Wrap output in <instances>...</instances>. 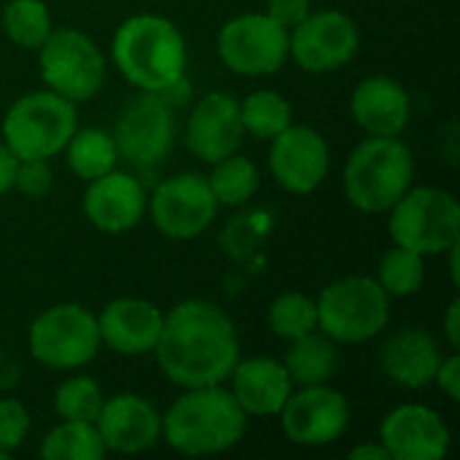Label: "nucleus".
<instances>
[{
    "label": "nucleus",
    "mask_w": 460,
    "mask_h": 460,
    "mask_svg": "<svg viewBox=\"0 0 460 460\" xmlns=\"http://www.w3.org/2000/svg\"><path fill=\"white\" fill-rule=\"evenodd\" d=\"M154 353L170 383L178 388H202L229 380L240 361V342L221 307L189 299L164 313Z\"/></svg>",
    "instance_id": "obj_1"
},
{
    "label": "nucleus",
    "mask_w": 460,
    "mask_h": 460,
    "mask_svg": "<svg viewBox=\"0 0 460 460\" xmlns=\"http://www.w3.org/2000/svg\"><path fill=\"white\" fill-rule=\"evenodd\" d=\"M248 429V415L221 385L183 388L162 415V439L181 456H216L232 450Z\"/></svg>",
    "instance_id": "obj_2"
},
{
    "label": "nucleus",
    "mask_w": 460,
    "mask_h": 460,
    "mask_svg": "<svg viewBox=\"0 0 460 460\" xmlns=\"http://www.w3.org/2000/svg\"><path fill=\"white\" fill-rule=\"evenodd\" d=\"M119 73L140 92H162L186 73V40L181 30L156 13L129 16L111 43Z\"/></svg>",
    "instance_id": "obj_3"
},
{
    "label": "nucleus",
    "mask_w": 460,
    "mask_h": 460,
    "mask_svg": "<svg viewBox=\"0 0 460 460\" xmlns=\"http://www.w3.org/2000/svg\"><path fill=\"white\" fill-rule=\"evenodd\" d=\"M415 162L399 137H367L358 143L342 170L348 202L361 213H388L412 186Z\"/></svg>",
    "instance_id": "obj_4"
},
{
    "label": "nucleus",
    "mask_w": 460,
    "mask_h": 460,
    "mask_svg": "<svg viewBox=\"0 0 460 460\" xmlns=\"http://www.w3.org/2000/svg\"><path fill=\"white\" fill-rule=\"evenodd\" d=\"M3 143L16 159H51L78 129L75 102L51 89L22 94L3 116Z\"/></svg>",
    "instance_id": "obj_5"
},
{
    "label": "nucleus",
    "mask_w": 460,
    "mask_h": 460,
    "mask_svg": "<svg viewBox=\"0 0 460 460\" xmlns=\"http://www.w3.org/2000/svg\"><path fill=\"white\" fill-rule=\"evenodd\" d=\"M318 329L342 345H361L377 337L391 318V296L375 278L350 275L334 280L315 299Z\"/></svg>",
    "instance_id": "obj_6"
},
{
    "label": "nucleus",
    "mask_w": 460,
    "mask_h": 460,
    "mask_svg": "<svg viewBox=\"0 0 460 460\" xmlns=\"http://www.w3.org/2000/svg\"><path fill=\"white\" fill-rule=\"evenodd\" d=\"M388 213L391 240L420 256L447 253L460 240V205L445 189L410 186Z\"/></svg>",
    "instance_id": "obj_7"
},
{
    "label": "nucleus",
    "mask_w": 460,
    "mask_h": 460,
    "mask_svg": "<svg viewBox=\"0 0 460 460\" xmlns=\"http://www.w3.org/2000/svg\"><path fill=\"white\" fill-rule=\"evenodd\" d=\"M38 67L46 89L70 102L92 100L105 81V57L97 43L73 27L51 30L38 49Z\"/></svg>",
    "instance_id": "obj_8"
},
{
    "label": "nucleus",
    "mask_w": 460,
    "mask_h": 460,
    "mask_svg": "<svg viewBox=\"0 0 460 460\" xmlns=\"http://www.w3.org/2000/svg\"><path fill=\"white\" fill-rule=\"evenodd\" d=\"M27 345L38 364L65 372V369L86 367L100 353L102 342H100L97 318L86 307L75 302H65L43 310L32 321Z\"/></svg>",
    "instance_id": "obj_9"
},
{
    "label": "nucleus",
    "mask_w": 460,
    "mask_h": 460,
    "mask_svg": "<svg viewBox=\"0 0 460 460\" xmlns=\"http://www.w3.org/2000/svg\"><path fill=\"white\" fill-rule=\"evenodd\" d=\"M111 137L119 159L132 167H154L164 162L175 143L172 105H167L159 92L135 94L119 113Z\"/></svg>",
    "instance_id": "obj_10"
},
{
    "label": "nucleus",
    "mask_w": 460,
    "mask_h": 460,
    "mask_svg": "<svg viewBox=\"0 0 460 460\" xmlns=\"http://www.w3.org/2000/svg\"><path fill=\"white\" fill-rule=\"evenodd\" d=\"M218 57L237 75H272L288 59V30L267 13H243L218 32Z\"/></svg>",
    "instance_id": "obj_11"
},
{
    "label": "nucleus",
    "mask_w": 460,
    "mask_h": 460,
    "mask_svg": "<svg viewBox=\"0 0 460 460\" xmlns=\"http://www.w3.org/2000/svg\"><path fill=\"white\" fill-rule=\"evenodd\" d=\"M146 210L164 237L194 240L213 224L218 202L208 186V178L197 172H178L154 189Z\"/></svg>",
    "instance_id": "obj_12"
},
{
    "label": "nucleus",
    "mask_w": 460,
    "mask_h": 460,
    "mask_svg": "<svg viewBox=\"0 0 460 460\" xmlns=\"http://www.w3.org/2000/svg\"><path fill=\"white\" fill-rule=\"evenodd\" d=\"M278 418L288 442L299 447H326L348 431L350 404L326 383L299 385L296 394L291 391Z\"/></svg>",
    "instance_id": "obj_13"
},
{
    "label": "nucleus",
    "mask_w": 460,
    "mask_h": 460,
    "mask_svg": "<svg viewBox=\"0 0 460 460\" xmlns=\"http://www.w3.org/2000/svg\"><path fill=\"white\" fill-rule=\"evenodd\" d=\"M358 51V27L342 11H310L288 30V54L307 73H332Z\"/></svg>",
    "instance_id": "obj_14"
},
{
    "label": "nucleus",
    "mask_w": 460,
    "mask_h": 460,
    "mask_svg": "<svg viewBox=\"0 0 460 460\" xmlns=\"http://www.w3.org/2000/svg\"><path fill=\"white\" fill-rule=\"evenodd\" d=\"M270 170L291 194L315 191L329 175V146L310 127H286L270 140Z\"/></svg>",
    "instance_id": "obj_15"
},
{
    "label": "nucleus",
    "mask_w": 460,
    "mask_h": 460,
    "mask_svg": "<svg viewBox=\"0 0 460 460\" xmlns=\"http://www.w3.org/2000/svg\"><path fill=\"white\" fill-rule=\"evenodd\" d=\"M380 445L391 460H442L450 450V429L431 407L402 404L385 415Z\"/></svg>",
    "instance_id": "obj_16"
},
{
    "label": "nucleus",
    "mask_w": 460,
    "mask_h": 460,
    "mask_svg": "<svg viewBox=\"0 0 460 460\" xmlns=\"http://www.w3.org/2000/svg\"><path fill=\"white\" fill-rule=\"evenodd\" d=\"M245 127L240 121V102L226 92L205 94L186 119V146L189 151L216 164L243 146Z\"/></svg>",
    "instance_id": "obj_17"
},
{
    "label": "nucleus",
    "mask_w": 460,
    "mask_h": 460,
    "mask_svg": "<svg viewBox=\"0 0 460 460\" xmlns=\"http://www.w3.org/2000/svg\"><path fill=\"white\" fill-rule=\"evenodd\" d=\"M94 426L108 453L135 456L162 439V415L151 402L135 394H119L102 402Z\"/></svg>",
    "instance_id": "obj_18"
},
{
    "label": "nucleus",
    "mask_w": 460,
    "mask_h": 460,
    "mask_svg": "<svg viewBox=\"0 0 460 460\" xmlns=\"http://www.w3.org/2000/svg\"><path fill=\"white\" fill-rule=\"evenodd\" d=\"M146 205L148 199L137 178L121 170H111L89 181L84 194L86 221L105 234H121L135 229L146 213Z\"/></svg>",
    "instance_id": "obj_19"
},
{
    "label": "nucleus",
    "mask_w": 460,
    "mask_h": 460,
    "mask_svg": "<svg viewBox=\"0 0 460 460\" xmlns=\"http://www.w3.org/2000/svg\"><path fill=\"white\" fill-rule=\"evenodd\" d=\"M164 313L146 299H113L97 315L100 342L121 356L154 353Z\"/></svg>",
    "instance_id": "obj_20"
},
{
    "label": "nucleus",
    "mask_w": 460,
    "mask_h": 460,
    "mask_svg": "<svg viewBox=\"0 0 460 460\" xmlns=\"http://www.w3.org/2000/svg\"><path fill=\"white\" fill-rule=\"evenodd\" d=\"M229 380L234 402L243 407L245 415L253 418H278V412L294 391V383L283 361L264 356L237 361Z\"/></svg>",
    "instance_id": "obj_21"
},
{
    "label": "nucleus",
    "mask_w": 460,
    "mask_h": 460,
    "mask_svg": "<svg viewBox=\"0 0 460 460\" xmlns=\"http://www.w3.org/2000/svg\"><path fill=\"white\" fill-rule=\"evenodd\" d=\"M410 111L412 102L407 89L385 75L364 78L350 97L356 124L375 137H399L410 121Z\"/></svg>",
    "instance_id": "obj_22"
},
{
    "label": "nucleus",
    "mask_w": 460,
    "mask_h": 460,
    "mask_svg": "<svg viewBox=\"0 0 460 460\" xmlns=\"http://www.w3.org/2000/svg\"><path fill=\"white\" fill-rule=\"evenodd\" d=\"M439 342L426 329H402L383 348V372L402 388H426L442 364Z\"/></svg>",
    "instance_id": "obj_23"
},
{
    "label": "nucleus",
    "mask_w": 460,
    "mask_h": 460,
    "mask_svg": "<svg viewBox=\"0 0 460 460\" xmlns=\"http://www.w3.org/2000/svg\"><path fill=\"white\" fill-rule=\"evenodd\" d=\"M283 367L294 385H321L337 369V342L321 329L291 340Z\"/></svg>",
    "instance_id": "obj_24"
},
{
    "label": "nucleus",
    "mask_w": 460,
    "mask_h": 460,
    "mask_svg": "<svg viewBox=\"0 0 460 460\" xmlns=\"http://www.w3.org/2000/svg\"><path fill=\"white\" fill-rule=\"evenodd\" d=\"M62 151L67 156V167L84 181H94V178L116 170V162H119L116 143H113L111 132L94 129V127L75 129Z\"/></svg>",
    "instance_id": "obj_25"
},
{
    "label": "nucleus",
    "mask_w": 460,
    "mask_h": 460,
    "mask_svg": "<svg viewBox=\"0 0 460 460\" xmlns=\"http://www.w3.org/2000/svg\"><path fill=\"white\" fill-rule=\"evenodd\" d=\"M105 453L97 426L89 420H62L40 442L43 460H102Z\"/></svg>",
    "instance_id": "obj_26"
},
{
    "label": "nucleus",
    "mask_w": 460,
    "mask_h": 460,
    "mask_svg": "<svg viewBox=\"0 0 460 460\" xmlns=\"http://www.w3.org/2000/svg\"><path fill=\"white\" fill-rule=\"evenodd\" d=\"M259 181L261 178H259L256 164L248 156L234 151V154H229V156H224L221 162L213 164L208 186H210L218 205L237 208V205H245L256 194Z\"/></svg>",
    "instance_id": "obj_27"
},
{
    "label": "nucleus",
    "mask_w": 460,
    "mask_h": 460,
    "mask_svg": "<svg viewBox=\"0 0 460 460\" xmlns=\"http://www.w3.org/2000/svg\"><path fill=\"white\" fill-rule=\"evenodd\" d=\"M291 102L272 89H259L240 102V121L245 132H251L259 140H272L286 127H291Z\"/></svg>",
    "instance_id": "obj_28"
},
{
    "label": "nucleus",
    "mask_w": 460,
    "mask_h": 460,
    "mask_svg": "<svg viewBox=\"0 0 460 460\" xmlns=\"http://www.w3.org/2000/svg\"><path fill=\"white\" fill-rule=\"evenodd\" d=\"M51 30V13L43 0H11L3 8V32L22 49H40Z\"/></svg>",
    "instance_id": "obj_29"
},
{
    "label": "nucleus",
    "mask_w": 460,
    "mask_h": 460,
    "mask_svg": "<svg viewBox=\"0 0 460 460\" xmlns=\"http://www.w3.org/2000/svg\"><path fill=\"white\" fill-rule=\"evenodd\" d=\"M377 283L383 286V291L388 296H412L423 288L426 283V264H423V256L410 251V248H402V245H394L383 261H380V270H377Z\"/></svg>",
    "instance_id": "obj_30"
},
{
    "label": "nucleus",
    "mask_w": 460,
    "mask_h": 460,
    "mask_svg": "<svg viewBox=\"0 0 460 460\" xmlns=\"http://www.w3.org/2000/svg\"><path fill=\"white\" fill-rule=\"evenodd\" d=\"M267 321H270V329L278 337H283V340L291 342V340H296V337L318 329V307H315V299H310L302 291L280 294L272 302Z\"/></svg>",
    "instance_id": "obj_31"
},
{
    "label": "nucleus",
    "mask_w": 460,
    "mask_h": 460,
    "mask_svg": "<svg viewBox=\"0 0 460 460\" xmlns=\"http://www.w3.org/2000/svg\"><path fill=\"white\" fill-rule=\"evenodd\" d=\"M102 388L92 377H70L54 394V412L62 420H89L94 423L102 410Z\"/></svg>",
    "instance_id": "obj_32"
},
{
    "label": "nucleus",
    "mask_w": 460,
    "mask_h": 460,
    "mask_svg": "<svg viewBox=\"0 0 460 460\" xmlns=\"http://www.w3.org/2000/svg\"><path fill=\"white\" fill-rule=\"evenodd\" d=\"M30 431V412L16 399H0V450L13 453Z\"/></svg>",
    "instance_id": "obj_33"
},
{
    "label": "nucleus",
    "mask_w": 460,
    "mask_h": 460,
    "mask_svg": "<svg viewBox=\"0 0 460 460\" xmlns=\"http://www.w3.org/2000/svg\"><path fill=\"white\" fill-rule=\"evenodd\" d=\"M54 172L49 167V159H19L16 175H13V189H19L24 197H43L51 191Z\"/></svg>",
    "instance_id": "obj_34"
},
{
    "label": "nucleus",
    "mask_w": 460,
    "mask_h": 460,
    "mask_svg": "<svg viewBox=\"0 0 460 460\" xmlns=\"http://www.w3.org/2000/svg\"><path fill=\"white\" fill-rule=\"evenodd\" d=\"M313 11V3L310 0H267V16L275 19L280 27L291 30L296 27L307 13Z\"/></svg>",
    "instance_id": "obj_35"
},
{
    "label": "nucleus",
    "mask_w": 460,
    "mask_h": 460,
    "mask_svg": "<svg viewBox=\"0 0 460 460\" xmlns=\"http://www.w3.org/2000/svg\"><path fill=\"white\" fill-rule=\"evenodd\" d=\"M434 383L439 385V391H442L447 399L458 402L460 399V356L458 353H453V356L442 358V364H439V369H437Z\"/></svg>",
    "instance_id": "obj_36"
},
{
    "label": "nucleus",
    "mask_w": 460,
    "mask_h": 460,
    "mask_svg": "<svg viewBox=\"0 0 460 460\" xmlns=\"http://www.w3.org/2000/svg\"><path fill=\"white\" fill-rule=\"evenodd\" d=\"M16 164H19L16 154H13V151L0 140V194H5V191H11V189H13Z\"/></svg>",
    "instance_id": "obj_37"
},
{
    "label": "nucleus",
    "mask_w": 460,
    "mask_h": 460,
    "mask_svg": "<svg viewBox=\"0 0 460 460\" xmlns=\"http://www.w3.org/2000/svg\"><path fill=\"white\" fill-rule=\"evenodd\" d=\"M458 315H460V302L458 299H453V305L447 307V315H445V334H447V342H450V348H453V350H458L460 348Z\"/></svg>",
    "instance_id": "obj_38"
},
{
    "label": "nucleus",
    "mask_w": 460,
    "mask_h": 460,
    "mask_svg": "<svg viewBox=\"0 0 460 460\" xmlns=\"http://www.w3.org/2000/svg\"><path fill=\"white\" fill-rule=\"evenodd\" d=\"M350 460H391L383 445H358L350 450Z\"/></svg>",
    "instance_id": "obj_39"
},
{
    "label": "nucleus",
    "mask_w": 460,
    "mask_h": 460,
    "mask_svg": "<svg viewBox=\"0 0 460 460\" xmlns=\"http://www.w3.org/2000/svg\"><path fill=\"white\" fill-rule=\"evenodd\" d=\"M3 458H8V453H3V450H0V460Z\"/></svg>",
    "instance_id": "obj_40"
}]
</instances>
